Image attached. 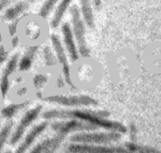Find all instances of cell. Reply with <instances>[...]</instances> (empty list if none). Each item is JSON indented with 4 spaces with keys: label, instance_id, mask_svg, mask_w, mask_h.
<instances>
[{
    "label": "cell",
    "instance_id": "6da1fadb",
    "mask_svg": "<svg viewBox=\"0 0 161 153\" xmlns=\"http://www.w3.org/2000/svg\"><path fill=\"white\" fill-rule=\"evenodd\" d=\"M110 112L107 110H92L86 109L51 110L45 112V119H77L109 131H115L121 134L127 132V127L122 123L107 119Z\"/></svg>",
    "mask_w": 161,
    "mask_h": 153
},
{
    "label": "cell",
    "instance_id": "7a4b0ae2",
    "mask_svg": "<svg viewBox=\"0 0 161 153\" xmlns=\"http://www.w3.org/2000/svg\"><path fill=\"white\" fill-rule=\"evenodd\" d=\"M72 31L77 44L79 55L84 58L90 56V49L86 41V24L81 16L79 7L74 4L70 8Z\"/></svg>",
    "mask_w": 161,
    "mask_h": 153
},
{
    "label": "cell",
    "instance_id": "3957f363",
    "mask_svg": "<svg viewBox=\"0 0 161 153\" xmlns=\"http://www.w3.org/2000/svg\"><path fill=\"white\" fill-rule=\"evenodd\" d=\"M122 134L109 131L104 132H82L72 135L70 140L74 143L102 145L116 142L121 139Z\"/></svg>",
    "mask_w": 161,
    "mask_h": 153
},
{
    "label": "cell",
    "instance_id": "277c9868",
    "mask_svg": "<svg viewBox=\"0 0 161 153\" xmlns=\"http://www.w3.org/2000/svg\"><path fill=\"white\" fill-rule=\"evenodd\" d=\"M43 100L48 102L57 103L66 107L97 106L99 105V102L96 98L87 95H57L47 97Z\"/></svg>",
    "mask_w": 161,
    "mask_h": 153
},
{
    "label": "cell",
    "instance_id": "5b68a950",
    "mask_svg": "<svg viewBox=\"0 0 161 153\" xmlns=\"http://www.w3.org/2000/svg\"><path fill=\"white\" fill-rule=\"evenodd\" d=\"M67 150L70 153H132L125 147L73 143Z\"/></svg>",
    "mask_w": 161,
    "mask_h": 153
},
{
    "label": "cell",
    "instance_id": "8992f818",
    "mask_svg": "<svg viewBox=\"0 0 161 153\" xmlns=\"http://www.w3.org/2000/svg\"><path fill=\"white\" fill-rule=\"evenodd\" d=\"M50 39L53 48L56 54L57 59L62 66V71L65 82L70 87L71 89L77 90V88L76 86L74 84V83L72 81L70 76V67L69 65L67 55L65 49L60 40L59 37L55 34H52L51 35Z\"/></svg>",
    "mask_w": 161,
    "mask_h": 153
},
{
    "label": "cell",
    "instance_id": "52a82bcc",
    "mask_svg": "<svg viewBox=\"0 0 161 153\" xmlns=\"http://www.w3.org/2000/svg\"><path fill=\"white\" fill-rule=\"evenodd\" d=\"M52 129L57 134L67 135L74 132L93 131L98 128L95 125L77 119H70L68 121L53 123L52 125Z\"/></svg>",
    "mask_w": 161,
    "mask_h": 153
},
{
    "label": "cell",
    "instance_id": "ba28073f",
    "mask_svg": "<svg viewBox=\"0 0 161 153\" xmlns=\"http://www.w3.org/2000/svg\"><path fill=\"white\" fill-rule=\"evenodd\" d=\"M42 106L38 105L30 110L28 111L21 119L19 125L18 126L15 132L13 135L10 143L11 145L15 144L20 138L23 136L26 128L31 124V122L37 117L39 112L42 110Z\"/></svg>",
    "mask_w": 161,
    "mask_h": 153
},
{
    "label": "cell",
    "instance_id": "9c48e42d",
    "mask_svg": "<svg viewBox=\"0 0 161 153\" xmlns=\"http://www.w3.org/2000/svg\"><path fill=\"white\" fill-rule=\"evenodd\" d=\"M62 33L64 43L71 61L73 62L77 61L79 59V53L72 28L68 23H65L62 24Z\"/></svg>",
    "mask_w": 161,
    "mask_h": 153
},
{
    "label": "cell",
    "instance_id": "30bf717a",
    "mask_svg": "<svg viewBox=\"0 0 161 153\" xmlns=\"http://www.w3.org/2000/svg\"><path fill=\"white\" fill-rule=\"evenodd\" d=\"M80 7L79 8L81 16L86 25L90 29L95 26L94 15L92 6L91 0H79Z\"/></svg>",
    "mask_w": 161,
    "mask_h": 153
},
{
    "label": "cell",
    "instance_id": "8fae6325",
    "mask_svg": "<svg viewBox=\"0 0 161 153\" xmlns=\"http://www.w3.org/2000/svg\"><path fill=\"white\" fill-rule=\"evenodd\" d=\"M47 125V122H43L41 124H39L31 130V131L27 135L26 137L21 144V145L19 146L15 153H24L33 142L36 137L46 129Z\"/></svg>",
    "mask_w": 161,
    "mask_h": 153
},
{
    "label": "cell",
    "instance_id": "7c38bea8",
    "mask_svg": "<svg viewBox=\"0 0 161 153\" xmlns=\"http://www.w3.org/2000/svg\"><path fill=\"white\" fill-rule=\"evenodd\" d=\"M31 4H33L31 0H26L17 3L6 10L3 16V19L5 20H13L16 19L17 17L23 14V12L29 8Z\"/></svg>",
    "mask_w": 161,
    "mask_h": 153
},
{
    "label": "cell",
    "instance_id": "4fadbf2b",
    "mask_svg": "<svg viewBox=\"0 0 161 153\" xmlns=\"http://www.w3.org/2000/svg\"><path fill=\"white\" fill-rule=\"evenodd\" d=\"M72 1V0H61L51 21V26L53 28H56L59 26L65 13L69 8Z\"/></svg>",
    "mask_w": 161,
    "mask_h": 153
},
{
    "label": "cell",
    "instance_id": "5bb4252c",
    "mask_svg": "<svg viewBox=\"0 0 161 153\" xmlns=\"http://www.w3.org/2000/svg\"><path fill=\"white\" fill-rule=\"evenodd\" d=\"M38 46H29L26 48L24 56L21 59L19 65V68L21 71L28 70L31 65L32 61L38 50Z\"/></svg>",
    "mask_w": 161,
    "mask_h": 153
},
{
    "label": "cell",
    "instance_id": "9a60e30c",
    "mask_svg": "<svg viewBox=\"0 0 161 153\" xmlns=\"http://www.w3.org/2000/svg\"><path fill=\"white\" fill-rule=\"evenodd\" d=\"M125 147L132 153H161V150L156 147L135 142H126Z\"/></svg>",
    "mask_w": 161,
    "mask_h": 153
},
{
    "label": "cell",
    "instance_id": "2e32d148",
    "mask_svg": "<svg viewBox=\"0 0 161 153\" xmlns=\"http://www.w3.org/2000/svg\"><path fill=\"white\" fill-rule=\"evenodd\" d=\"M66 135L58 134L55 137L47 139L46 145L42 153H53L59 147Z\"/></svg>",
    "mask_w": 161,
    "mask_h": 153
},
{
    "label": "cell",
    "instance_id": "e0dca14e",
    "mask_svg": "<svg viewBox=\"0 0 161 153\" xmlns=\"http://www.w3.org/2000/svg\"><path fill=\"white\" fill-rule=\"evenodd\" d=\"M18 58H19V55L18 53L14 54L11 57V60L9 61V62L8 63V64L4 69V73H3L1 79L8 80V76L13 72H14V71L16 70Z\"/></svg>",
    "mask_w": 161,
    "mask_h": 153
},
{
    "label": "cell",
    "instance_id": "ac0fdd59",
    "mask_svg": "<svg viewBox=\"0 0 161 153\" xmlns=\"http://www.w3.org/2000/svg\"><path fill=\"white\" fill-rule=\"evenodd\" d=\"M29 103V101H26L20 104H11L2 110V114L6 117H11L20 109H22Z\"/></svg>",
    "mask_w": 161,
    "mask_h": 153
},
{
    "label": "cell",
    "instance_id": "d6986e66",
    "mask_svg": "<svg viewBox=\"0 0 161 153\" xmlns=\"http://www.w3.org/2000/svg\"><path fill=\"white\" fill-rule=\"evenodd\" d=\"M58 0H46L40 8L39 15L43 18H47L52 11Z\"/></svg>",
    "mask_w": 161,
    "mask_h": 153
},
{
    "label": "cell",
    "instance_id": "ffe728a7",
    "mask_svg": "<svg viewBox=\"0 0 161 153\" xmlns=\"http://www.w3.org/2000/svg\"><path fill=\"white\" fill-rule=\"evenodd\" d=\"M43 56H44V59L47 65L52 66L57 63V58L53 55L50 46H46L44 47Z\"/></svg>",
    "mask_w": 161,
    "mask_h": 153
},
{
    "label": "cell",
    "instance_id": "44dd1931",
    "mask_svg": "<svg viewBox=\"0 0 161 153\" xmlns=\"http://www.w3.org/2000/svg\"><path fill=\"white\" fill-rule=\"evenodd\" d=\"M13 127V122H9L0 132V152Z\"/></svg>",
    "mask_w": 161,
    "mask_h": 153
},
{
    "label": "cell",
    "instance_id": "7402d4cb",
    "mask_svg": "<svg viewBox=\"0 0 161 153\" xmlns=\"http://www.w3.org/2000/svg\"><path fill=\"white\" fill-rule=\"evenodd\" d=\"M47 77L46 75L38 74L36 75L33 78V83L36 89L42 88L47 82Z\"/></svg>",
    "mask_w": 161,
    "mask_h": 153
},
{
    "label": "cell",
    "instance_id": "603a6c76",
    "mask_svg": "<svg viewBox=\"0 0 161 153\" xmlns=\"http://www.w3.org/2000/svg\"><path fill=\"white\" fill-rule=\"evenodd\" d=\"M27 15H28V14H26V13L23 14V15H22V16H21L20 17H18V18H16L14 21H13L10 25H9L8 29H9V32L10 36H13V35L16 33L17 25H18L19 21L22 18H23L24 17H25V16H27Z\"/></svg>",
    "mask_w": 161,
    "mask_h": 153
},
{
    "label": "cell",
    "instance_id": "cb8c5ba5",
    "mask_svg": "<svg viewBox=\"0 0 161 153\" xmlns=\"http://www.w3.org/2000/svg\"><path fill=\"white\" fill-rule=\"evenodd\" d=\"M46 142L47 140H44L43 142H42L41 144H39L38 145H37L31 152V153H42L43 149L46 145Z\"/></svg>",
    "mask_w": 161,
    "mask_h": 153
},
{
    "label": "cell",
    "instance_id": "d4e9b609",
    "mask_svg": "<svg viewBox=\"0 0 161 153\" xmlns=\"http://www.w3.org/2000/svg\"><path fill=\"white\" fill-rule=\"evenodd\" d=\"M8 51L4 50V48L3 45L0 46V64L2 63L8 57Z\"/></svg>",
    "mask_w": 161,
    "mask_h": 153
},
{
    "label": "cell",
    "instance_id": "484cf974",
    "mask_svg": "<svg viewBox=\"0 0 161 153\" xmlns=\"http://www.w3.org/2000/svg\"><path fill=\"white\" fill-rule=\"evenodd\" d=\"M92 3L94 6V8L96 9V10H100L101 6H102V1L101 0H91Z\"/></svg>",
    "mask_w": 161,
    "mask_h": 153
},
{
    "label": "cell",
    "instance_id": "4316f807",
    "mask_svg": "<svg viewBox=\"0 0 161 153\" xmlns=\"http://www.w3.org/2000/svg\"><path fill=\"white\" fill-rule=\"evenodd\" d=\"M11 2V0H0V12L2 11V9L5 8L9 3Z\"/></svg>",
    "mask_w": 161,
    "mask_h": 153
},
{
    "label": "cell",
    "instance_id": "83f0119b",
    "mask_svg": "<svg viewBox=\"0 0 161 153\" xmlns=\"http://www.w3.org/2000/svg\"><path fill=\"white\" fill-rule=\"evenodd\" d=\"M11 43H12V46L13 47H16L18 46V43H19V39L18 38L17 36H14L13 39H12V41H11Z\"/></svg>",
    "mask_w": 161,
    "mask_h": 153
},
{
    "label": "cell",
    "instance_id": "f1b7e54d",
    "mask_svg": "<svg viewBox=\"0 0 161 153\" xmlns=\"http://www.w3.org/2000/svg\"><path fill=\"white\" fill-rule=\"evenodd\" d=\"M57 85L58 87H62L64 86V81L62 76H60L57 81Z\"/></svg>",
    "mask_w": 161,
    "mask_h": 153
},
{
    "label": "cell",
    "instance_id": "f546056e",
    "mask_svg": "<svg viewBox=\"0 0 161 153\" xmlns=\"http://www.w3.org/2000/svg\"><path fill=\"white\" fill-rule=\"evenodd\" d=\"M26 91H27L26 88H22L19 89V90L18 91V94L19 95H24V94L26 93Z\"/></svg>",
    "mask_w": 161,
    "mask_h": 153
},
{
    "label": "cell",
    "instance_id": "4dcf8cb0",
    "mask_svg": "<svg viewBox=\"0 0 161 153\" xmlns=\"http://www.w3.org/2000/svg\"><path fill=\"white\" fill-rule=\"evenodd\" d=\"M5 153H12V152H11V151H7Z\"/></svg>",
    "mask_w": 161,
    "mask_h": 153
}]
</instances>
